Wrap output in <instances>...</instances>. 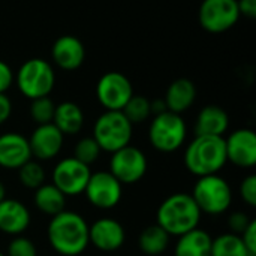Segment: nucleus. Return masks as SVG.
I'll return each mask as SVG.
<instances>
[{"instance_id": "1", "label": "nucleus", "mask_w": 256, "mask_h": 256, "mask_svg": "<svg viewBox=\"0 0 256 256\" xmlns=\"http://www.w3.org/2000/svg\"><path fill=\"white\" fill-rule=\"evenodd\" d=\"M50 248L60 256H80L88 248V222L76 212L64 210L46 225Z\"/></svg>"}, {"instance_id": "2", "label": "nucleus", "mask_w": 256, "mask_h": 256, "mask_svg": "<svg viewBox=\"0 0 256 256\" xmlns=\"http://www.w3.org/2000/svg\"><path fill=\"white\" fill-rule=\"evenodd\" d=\"M202 213L190 194L177 192L166 196L156 210V225L170 237H180L200 228Z\"/></svg>"}, {"instance_id": "3", "label": "nucleus", "mask_w": 256, "mask_h": 256, "mask_svg": "<svg viewBox=\"0 0 256 256\" xmlns=\"http://www.w3.org/2000/svg\"><path fill=\"white\" fill-rule=\"evenodd\" d=\"M183 164L186 170L196 178L219 174L228 164L225 138L195 135V138L189 141L184 148Z\"/></svg>"}, {"instance_id": "4", "label": "nucleus", "mask_w": 256, "mask_h": 256, "mask_svg": "<svg viewBox=\"0 0 256 256\" xmlns=\"http://www.w3.org/2000/svg\"><path fill=\"white\" fill-rule=\"evenodd\" d=\"M190 195L201 213L208 216L225 214L230 212L234 201L232 188L220 174L198 177Z\"/></svg>"}, {"instance_id": "5", "label": "nucleus", "mask_w": 256, "mask_h": 256, "mask_svg": "<svg viewBox=\"0 0 256 256\" xmlns=\"http://www.w3.org/2000/svg\"><path fill=\"white\" fill-rule=\"evenodd\" d=\"M150 146L164 154L178 152L188 140V124L180 114L164 111L153 116L148 124Z\"/></svg>"}, {"instance_id": "6", "label": "nucleus", "mask_w": 256, "mask_h": 256, "mask_svg": "<svg viewBox=\"0 0 256 256\" xmlns=\"http://www.w3.org/2000/svg\"><path fill=\"white\" fill-rule=\"evenodd\" d=\"M134 124L122 111H104L93 123L92 136L102 152L114 153L130 144Z\"/></svg>"}, {"instance_id": "7", "label": "nucleus", "mask_w": 256, "mask_h": 256, "mask_svg": "<svg viewBox=\"0 0 256 256\" xmlns=\"http://www.w3.org/2000/svg\"><path fill=\"white\" fill-rule=\"evenodd\" d=\"M15 82L20 93L28 99L50 96L56 86V72L50 62L42 58H28L24 62L15 75Z\"/></svg>"}, {"instance_id": "8", "label": "nucleus", "mask_w": 256, "mask_h": 256, "mask_svg": "<svg viewBox=\"0 0 256 256\" xmlns=\"http://www.w3.org/2000/svg\"><path fill=\"white\" fill-rule=\"evenodd\" d=\"M108 171L123 184H135L141 182L148 171V159L136 146H126L110 154Z\"/></svg>"}, {"instance_id": "9", "label": "nucleus", "mask_w": 256, "mask_h": 256, "mask_svg": "<svg viewBox=\"0 0 256 256\" xmlns=\"http://www.w3.org/2000/svg\"><path fill=\"white\" fill-rule=\"evenodd\" d=\"M87 202L98 210H112L123 198V184L108 171H92L88 183L82 194Z\"/></svg>"}, {"instance_id": "10", "label": "nucleus", "mask_w": 256, "mask_h": 256, "mask_svg": "<svg viewBox=\"0 0 256 256\" xmlns=\"http://www.w3.org/2000/svg\"><path fill=\"white\" fill-rule=\"evenodd\" d=\"M92 176V168L74 156L60 159L51 172V183L68 198L84 194V189Z\"/></svg>"}, {"instance_id": "11", "label": "nucleus", "mask_w": 256, "mask_h": 256, "mask_svg": "<svg viewBox=\"0 0 256 256\" xmlns=\"http://www.w3.org/2000/svg\"><path fill=\"white\" fill-rule=\"evenodd\" d=\"M198 20L201 27L208 33L228 32L240 20L237 0H202Z\"/></svg>"}, {"instance_id": "12", "label": "nucleus", "mask_w": 256, "mask_h": 256, "mask_svg": "<svg viewBox=\"0 0 256 256\" xmlns=\"http://www.w3.org/2000/svg\"><path fill=\"white\" fill-rule=\"evenodd\" d=\"M96 99L105 111H122L134 96V87L129 78L122 72H106L96 84Z\"/></svg>"}, {"instance_id": "13", "label": "nucleus", "mask_w": 256, "mask_h": 256, "mask_svg": "<svg viewBox=\"0 0 256 256\" xmlns=\"http://www.w3.org/2000/svg\"><path fill=\"white\" fill-rule=\"evenodd\" d=\"M226 160L240 170L256 165V134L249 128L236 129L225 138Z\"/></svg>"}, {"instance_id": "14", "label": "nucleus", "mask_w": 256, "mask_h": 256, "mask_svg": "<svg viewBox=\"0 0 256 256\" xmlns=\"http://www.w3.org/2000/svg\"><path fill=\"white\" fill-rule=\"evenodd\" d=\"M88 242L100 252H116L126 242V230L123 224L114 218H99L88 225Z\"/></svg>"}, {"instance_id": "15", "label": "nucleus", "mask_w": 256, "mask_h": 256, "mask_svg": "<svg viewBox=\"0 0 256 256\" xmlns=\"http://www.w3.org/2000/svg\"><path fill=\"white\" fill-rule=\"evenodd\" d=\"M32 158L38 162H48L56 159L64 146V135L52 124H38L28 136Z\"/></svg>"}, {"instance_id": "16", "label": "nucleus", "mask_w": 256, "mask_h": 256, "mask_svg": "<svg viewBox=\"0 0 256 256\" xmlns=\"http://www.w3.org/2000/svg\"><path fill=\"white\" fill-rule=\"evenodd\" d=\"M28 138L18 132H4L0 135V168L16 171L32 160Z\"/></svg>"}, {"instance_id": "17", "label": "nucleus", "mask_w": 256, "mask_h": 256, "mask_svg": "<svg viewBox=\"0 0 256 256\" xmlns=\"http://www.w3.org/2000/svg\"><path fill=\"white\" fill-rule=\"evenodd\" d=\"M32 225L28 207L15 198H6L0 202V232L9 237L24 236Z\"/></svg>"}, {"instance_id": "18", "label": "nucleus", "mask_w": 256, "mask_h": 256, "mask_svg": "<svg viewBox=\"0 0 256 256\" xmlns=\"http://www.w3.org/2000/svg\"><path fill=\"white\" fill-rule=\"evenodd\" d=\"M51 58L54 64L63 70H76L86 60V48L78 38L63 34L54 40L51 46Z\"/></svg>"}, {"instance_id": "19", "label": "nucleus", "mask_w": 256, "mask_h": 256, "mask_svg": "<svg viewBox=\"0 0 256 256\" xmlns=\"http://www.w3.org/2000/svg\"><path fill=\"white\" fill-rule=\"evenodd\" d=\"M196 86L192 80L189 78H178L172 81L165 93V105L166 110L176 114H183L188 110H190L196 100Z\"/></svg>"}, {"instance_id": "20", "label": "nucleus", "mask_w": 256, "mask_h": 256, "mask_svg": "<svg viewBox=\"0 0 256 256\" xmlns=\"http://www.w3.org/2000/svg\"><path fill=\"white\" fill-rule=\"evenodd\" d=\"M230 128L228 112L218 105L204 106L194 124L195 135H208V136H224Z\"/></svg>"}, {"instance_id": "21", "label": "nucleus", "mask_w": 256, "mask_h": 256, "mask_svg": "<svg viewBox=\"0 0 256 256\" xmlns=\"http://www.w3.org/2000/svg\"><path fill=\"white\" fill-rule=\"evenodd\" d=\"M84 112L81 106L72 100H64L56 105L54 117H52V124L64 135V136H72L81 132L84 128Z\"/></svg>"}, {"instance_id": "22", "label": "nucleus", "mask_w": 256, "mask_h": 256, "mask_svg": "<svg viewBox=\"0 0 256 256\" xmlns=\"http://www.w3.org/2000/svg\"><path fill=\"white\" fill-rule=\"evenodd\" d=\"M213 237L202 228H195L177 237L174 246V256H212Z\"/></svg>"}, {"instance_id": "23", "label": "nucleus", "mask_w": 256, "mask_h": 256, "mask_svg": "<svg viewBox=\"0 0 256 256\" xmlns=\"http://www.w3.org/2000/svg\"><path fill=\"white\" fill-rule=\"evenodd\" d=\"M66 204L68 198L52 183H44L40 188L33 190V206L45 216L52 218L64 212Z\"/></svg>"}, {"instance_id": "24", "label": "nucleus", "mask_w": 256, "mask_h": 256, "mask_svg": "<svg viewBox=\"0 0 256 256\" xmlns=\"http://www.w3.org/2000/svg\"><path fill=\"white\" fill-rule=\"evenodd\" d=\"M170 243L171 237L156 224L146 226L138 238L140 250L147 256H159L165 254L170 248Z\"/></svg>"}, {"instance_id": "25", "label": "nucleus", "mask_w": 256, "mask_h": 256, "mask_svg": "<svg viewBox=\"0 0 256 256\" xmlns=\"http://www.w3.org/2000/svg\"><path fill=\"white\" fill-rule=\"evenodd\" d=\"M212 256H252L246 249L240 236L224 232L212 240Z\"/></svg>"}, {"instance_id": "26", "label": "nucleus", "mask_w": 256, "mask_h": 256, "mask_svg": "<svg viewBox=\"0 0 256 256\" xmlns=\"http://www.w3.org/2000/svg\"><path fill=\"white\" fill-rule=\"evenodd\" d=\"M16 171H18V180L24 189L36 190L44 183H46V171L44 165L38 160H33V159L28 160Z\"/></svg>"}, {"instance_id": "27", "label": "nucleus", "mask_w": 256, "mask_h": 256, "mask_svg": "<svg viewBox=\"0 0 256 256\" xmlns=\"http://www.w3.org/2000/svg\"><path fill=\"white\" fill-rule=\"evenodd\" d=\"M122 112L126 116V118L132 124H140L147 122L152 117V108H150V99L142 94H134L129 102L124 105Z\"/></svg>"}, {"instance_id": "28", "label": "nucleus", "mask_w": 256, "mask_h": 256, "mask_svg": "<svg viewBox=\"0 0 256 256\" xmlns=\"http://www.w3.org/2000/svg\"><path fill=\"white\" fill-rule=\"evenodd\" d=\"M100 154H102V150H100V147L98 146V142L94 141L93 136H82L81 140H78L75 142L74 152H72V156L76 160H80V162H82V164H86L88 166L96 164L99 160Z\"/></svg>"}, {"instance_id": "29", "label": "nucleus", "mask_w": 256, "mask_h": 256, "mask_svg": "<svg viewBox=\"0 0 256 256\" xmlns=\"http://www.w3.org/2000/svg\"><path fill=\"white\" fill-rule=\"evenodd\" d=\"M54 111H56V104L52 102V99L50 96L33 99L30 104V108H28L30 117L36 124L52 123Z\"/></svg>"}, {"instance_id": "30", "label": "nucleus", "mask_w": 256, "mask_h": 256, "mask_svg": "<svg viewBox=\"0 0 256 256\" xmlns=\"http://www.w3.org/2000/svg\"><path fill=\"white\" fill-rule=\"evenodd\" d=\"M6 256H39L34 242L26 236L12 237L6 248Z\"/></svg>"}, {"instance_id": "31", "label": "nucleus", "mask_w": 256, "mask_h": 256, "mask_svg": "<svg viewBox=\"0 0 256 256\" xmlns=\"http://www.w3.org/2000/svg\"><path fill=\"white\" fill-rule=\"evenodd\" d=\"M238 196L240 200L250 208L256 207V176H246L238 184Z\"/></svg>"}, {"instance_id": "32", "label": "nucleus", "mask_w": 256, "mask_h": 256, "mask_svg": "<svg viewBox=\"0 0 256 256\" xmlns=\"http://www.w3.org/2000/svg\"><path fill=\"white\" fill-rule=\"evenodd\" d=\"M252 222V218L246 213V212H242V210H237V212H231L226 218V226H228V231L232 232V234H237V236H242L243 231L248 228V225Z\"/></svg>"}, {"instance_id": "33", "label": "nucleus", "mask_w": 256, "mask_h": 256, "mask_svg": "<svg viewBox=\"0 0 256 256\" xmlns=\"http://www.w3.org/2000/svg\"><path fill=\"white\" fill-rule=\"evenodd\" d=\"M14 82H15V74L12 68L6 62L0 60V94L6 93Z\"/></svg>"}, {"instance_id": "34", "label": "nucleus", "mask_w": 256, "mask_h": 256, "mask_svg": "<svg viewBox=\"0 0 256 256\" xmlns=\"http://www.w3.org/2000/svg\"><path fill=\"white\" fill-rule=\"evenodd\" d=\"M246 249L249 250V254L252 256H256V220L252 219V222L248 225V228L243 231V234L240 236Z\"/></svg>"}, {"instance_id": "35", "label": "nucleus", "mask_w": 256, "mask_h": 256, "mask_svg": "<svg viewBox=\"0 0 256 256\" xmlns=\"http://www.w3.org/2000/svg\"><path fill=\"white\" fill-rule=\"evenodd\" d=\"M12 116V102L6 93L0 94V126H3Z\"/></svg>"}, {"instance_id": "36", "label": "nucleus", "mask_w": 256, "mask_h": 256, "mask_svg": "<svg viewBox=\"0 0 256 256\" xmlns=\"http://www.w3.org/2000/svg\"><path fill=\"white\" fill-rule=\"evenodd\" d=\"M240 16L255 18L256 16V0H237Z\"/></svg>"}, {"instance_id": "37", "label": "nucleus", "mask_w": 256, "mask_h": 256, "mask_svg": "<svg viewBox=\"0 0 256 256\" xmlns=\"http://www.w3.org/2000/svg\"><path fill=\"white\" fill-rule=\"evenodd\" d=\"M150 108H152V116H156V114H160V112H164V111H168L164 99L150 100Z\"/></svg>"}, {"instance_id": "38", "label": "nucleus", "mask_w": 256, "mask_h": 256, "mask_svg": "<svg viewBox=\"0 0 256 256\" xmlns=\"http://www.w3.org/2000/svg\"><path fill=\"white\" fill-rule=\"evenodd\" d=\"M6 195H8V190H6V184H4V183H3V182L0 180V202H2L3 200H6V198H8Z\"/></svg>"}, {"instance_id": "39", "label": "nucleus", "mask_w": 256, "mask_h": 256, "mask_svg": "<svg viewBox=\"0 0 256 256\" xmlns=\"http://www.w3.org/2000/svg\"><path fill=\"white\" fill-rule=\"evenodd\" d=\"M0 256H6V255H4V252H2V250H0Z\"/></svg>"}]
</instances>
